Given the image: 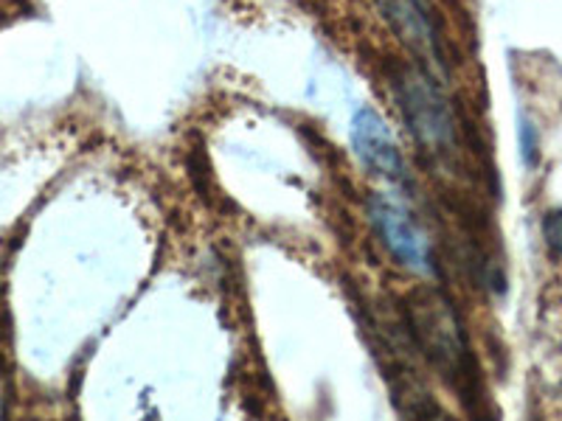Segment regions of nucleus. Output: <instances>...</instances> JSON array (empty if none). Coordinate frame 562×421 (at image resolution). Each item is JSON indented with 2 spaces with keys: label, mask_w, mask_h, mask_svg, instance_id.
Segmentation results:
<instances>
[{
  "label": "nucleus",
  "mask_w": 562,
  "mask_h": 421,
  "mask_svg": "<svg viewBox=\"0 0 562 421\" xmlns=\"http://www.w3.org/2000/svg\"><path fill=\"white\" fill-rule=\"evenodd\" d=\"M378 3L391 29L396 32V37L408 43L425 59L441 62V45L439 37H436L434 20H430L422 0H378Z\"/></svg>",
  "instance_id": "5"
},
{
  "label": "nucleus",
  "mask_w": 562,
  "mask_h": 421,
  "mask_svg": "<svg viewBox=\"0 0 562 421\" xmlns=\"http://www.w3.org/2000/svg\"><path fill=\"white\" fill-rule=\"evenodd\" d=\"M369 217L380 242L389 248L396 262L416 275H436L434 250L428 234L419 228L408 208L391 194H374L369 200Z\"/></svg>",
  "instance_id": "2"
},
{
  "label": "nucleus",
  "mask_w": 562,
  "mask_h": 421,
  "mask_svg": "<svg viewBox=\"0 0 562 421\" xmlns=\"http://www.w3.org/2000/svg\"><path fill=\"white\" fill-rule=\"evenodd\" d=\"M351 149L358 160L371 174L389 180V183H403L405 160L391 127L385 124L378 110L363 107L351 118Z\"/></svg>",
  "instance_id": "3"
},
{
  "label": "nucleus",
  "mask_w": 562,
  "mask_h": 421,
  "mask_svg": "<svg viewBox=\"0 0 562 421\" xmlns=\"http://www.w3.org/2000/svg\"><path fill=\"white\" fill-rule=\"evenodd\" d=\"M543 237L554 253L562 255V208L549 210L543 219Z\"/></svg>",
  "instance_id": "7"
},
{
  "label": "nucleus",
  "mask_w": 562,
  "mask_h": 421,
  "mask_svg": "<svg viewBox=\"0 0 562 421\" xmlns=\"http://www.w3.org/2000/svg\"><path fill=\"white\" fill-rule=\"evenodd\" d=\"M414 326L416 338L430 351V357H436V363H453L459 368V360L464 357L467 349L450 300L441 295H428L425 304H414Z\"/></svg>",
  "instance_id": "4"
},
{
  "label": "nucleus",
  "mask_w": 562,
  "mask_h": 421,
  "mask_svg": "<svg viewBox=\"0 0 562 421\" xmlns=\"http://www.w3.org/2000/svg\"><path fill=\"white\" fill-rule=\"evenodd\" d=\"M540 144H537V129L531 127L529 122L520 124V158L529 169L537 167V160H540Z\"/></svg>",
  "instance_id": "6"
},
{
  "label": "nucleus",
  "mask_w": 562,
  "mask_h": 421,
  "mask_svg": "<svg viewBox=\"0 0 562 421\" xmlns=\"http://www.w3.org/2000/svg\"><path fill=\"white\" fill-rule=\"evenodd\" d=\"M396 99L411 135L428 152H450L456 147V118L448 96L436 84V77L422 68H405L396 77Z\"/></svg>",
  "instance_id": "1"
}]
</instances>
